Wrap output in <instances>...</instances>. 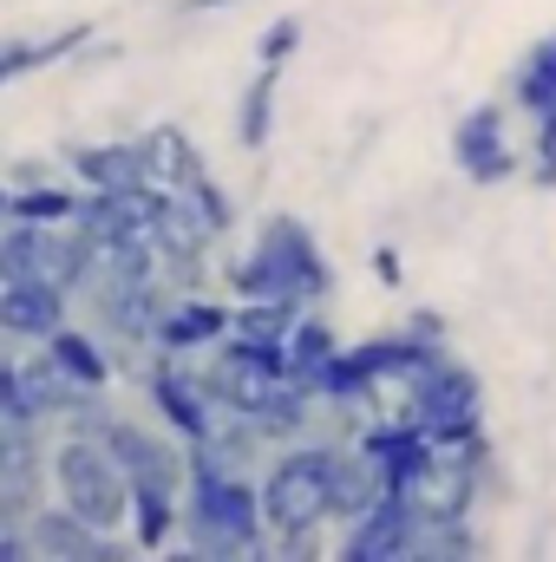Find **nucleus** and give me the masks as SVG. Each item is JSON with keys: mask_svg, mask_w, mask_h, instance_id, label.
Listing matches in <instances>:
<instances>
[{"mask_svg": "<svg viewBox=\"0 0 556 562\" xmlns=\"http://www.w3.org/2000/svg\"><path fill=\"white\" fill-rule=\"evenodd\" d=\"M73 288H59V281L33 276V281H0V334L13 340V347H40V340H53L66 321H73Z\"/></svg>", "mask_w": 556, "mask_h": 562, "instance_id": "11", "label": "nucleus"}, {"mask_svg": "<svg viewBox=\"0 0 556 562\" xmlns=\"http://www.w3.org/2000/svg\"><path fill=\"white\" fill-rule=\"evenodd\" d=\"M511 105H518V112L556 105V33H544V40L518 59V72H511Z\"/></svg>", "mask_w": 556, "mask_h": 562, "instance_id": "22", "label": "nucleus"}, {"mask_svg": "<svg viewBox=\"0 0 556 562\" xmlns=\"http://www.w3.org/2000/svg\"><path fill=\"white\" fill-rule=\"evenodd\" d=\"M92 33H99V26H92V20H79V26L40 33V40H7V46H0V86H13V79H26V72H46V66L73 59Z\"/></svg>", "mask_w": 556, "mask_h": 562, "instance_id": "19", "label": "nucleus"}, {"mask_svg": "<svg viewBox=\"0 0 556 562\" xmlns=\"http://www.w3.org/2000/svg\"><path fill=\"white\" fill-rule=\"evenodd\" d=\"M276 112H281V66H256L243 86H236V144L243 150H263L276 138Z\"/></svg>", "mask_w": 556, "mask_h": 562, "instance_id": "17", "label": "nucleus"}, {"mask_svg": "<svg viewBox=\"0 0 556 562\" xmlns=\"http://www.w3.org/2000/svg\"><path fill=\"white\" fill-rule=\"evenodd\" d=\"M33 504H40V497H26V491L0 484V562L26 557V517H33Z\"/></svg>", "mask_w": 556, "mask_h": 562, "instance_id": "24", "label": "nucleus"}, {"mask_svg": "<svg viewBox=\"0 0 556 562\" xmlns=\"http://www.w3.org/2000/svg\"><path fill=\"white\" fill-rule=\"evenodd\" d=\"M13 393H20V419L33 425H59L66 419V406L86 393L46 347H20L13 353Z\"/></svg>", "mask_w": 556, "mask_h": 562, "instance_id": "14", "label": "nucleus"}, {"mask_svg": "<svg viewBox=\"0 0 556 562\" xmlns=\"http://www.w3.org/2000/svg\"><path fill=\"white\" fill-rule=\"evenodd\" d=\"M46 491L59 504H73L105 537H125L132 530V477H125V464L112 458L105 438L59 431L53 438V458H46Z\"/></svg>", "mask_w": 556, "mask_h": 562, "instance_id": "4", "label": "nucleus"}, {"mask_svg": "<svg viewBox=\"0 0 556 562\" xmlns=\"http://www.w3.org/2000/svg\"><path fill=\"white\" fill-rule=\"evenodd\" d=\"M334 353H341V334H334V321H327L321 307H301V314H294V327H288V340H281V360H288V373L314 386V373H321Z\"/></svg>", "mask_w": 556, "mask_h": 562, "instance_id": "20", "label": "nucleus"}, {"mask_svg": "<svg viewBox=\"0 0 556 562\" xmlns=\"http://www.w3.org/2000/svg\"><path fill=\"white\" fill-rule=\"evenodd\" d=\"M230 314H236L230 294H210V288L170 294V307H164V321H157V353H177V360L210 353V347L230 334Z\"/></svg>", "mask_w": 556, "mask_h": 562, "instance_id": "13", "label": "nucleus"}, {"mask_svg": "<svg viewBox=\"0 0 556 562\" xmlns=\"http://www.w3.org/2000/svg\"><path fill=\"white\" fill-rule=\"evenodd\" d=\"M294 53H301V20H294V13H281V20H269V26H263V40H256V59L288 66Z\"/></svg>", "mask_w": 556, "mask_h": 562, "instance_id": "27", "label": "nucleus"}, {"mask_svg": "<svg viewBox=\"0 0 556 562\" xmlns=\"http://www.w3.org/2000/svg\"><path fill=\"white\" fill-rule=\"evenodd\" d=\"M144 164H151V183H164V190H190L210 164H203V150H197V138L184 132V125H151L144 132Z\"/></svg>", "mask_w": 556, "mask_h": 562, "instance_id": "18", "label": "nucleus"}, {"mask_svg": "<svg viewBox=\"0 0 556 562\" xmlns=\"http://www.w3.org/2000/svg\"><path fill=\"white\" fill-rule=\"evenodd\" d=\"M13 353H20V347H13V340H7V334H0V367H7V360H13Z\"/></svg>", "mask_w": 556, "mask_h": 562, "instance_id": "31", "label": "nucleus"}, {"mask_svg": "<svg viewBox=\"0 0 556 562\" xmlns=\"http://www.w3.org/2000/svg\"><path fill=\"white\" fill-rule=\"evenodd\" d=\"M53 256V223H0V281H33L46 276Z\"/></svg>", "mask_w": 556, "mask_h": 562, "instance_id": "21", "label": "nucleus"}, {"mask_svg": "<svg viewBox=\"0 0 556 562\" xmlns=\"http://www.w3.org/2000/svg\"><path fill=\"white\" fill-rule=\"evenodd\" d=\"M138 550L132 537H105V530H92L73 504H59V497H40L33 504V517H26V557L40 562H125Z\"/></svg>", "mask_w": 556, "mask_h": 562, "instance_id": "7", "label": "nucleus"}, {"mask_svg": "<svg viewBox=\"0 0 556 562\" xmlns=\"http://www.w3.org/2000/svg\"><path fill=\"white\" fill-rule=\"evenodd\" d=\"M66 170L79 177V190H105V196H151V164H144L138 138H92V144H66L59 150Z\"/></svg>", "mask_w": 556, "mask_h": 562, "instance_id": "12", "label": "nucleus"}, {"mask_svg": "<svg viewBox=\"0 0 556 562\" xmlns=\"http://www.w3.org/2000/svg\"><path fill=\"white\" fill-rule=\"evenodd\" d=\"M223 294L230 301H301V307H314L334 294V262L321 256L314 229L281 210V216H263V229L243 256L223 262Z\"/></svg>", "mask_w": 556, "mask_h": 562, "instance_id": "2", "label": "nucleus"}, {"mask_svg": "<svg viewBox=\"0 0 556 562\" xmlns=\"http://www.w3.org/2000/svg\"><path fill=\"white\" fill-rule=\"evenodd\" d=\"M0 223H13V183L0 177Z\"/></svg>", "mask_w": 556, "mask_h": 562, "instance_id": "30", "label": "nucleus"}, {"mask_svg": "<svg viewBox=\"0 0 556 562\" xmlns=\"http://www.w3.org/2000/svg\"><path fill=\"white\" fill-rule=\"evenodd\" d=\"M223 7H236V0H177V13H223Z\"/></svg>", "mask_w": 556, "mask_h": 562, "instance_id": "29", "label": "nucleus"}, {"mask_svg": "<svg viewBox=\"0 0 556 562\" xmlns=\"http://www.w3.org/2000/svg\"><path fill=\"white\" fill-rule=\"evenodd\" d=\"M531 177L544 190H556V105L531 112Z\"/></svg>", "mask_w": 556, "mask_h": 562, "instance_id": "25", "label": "nucleus"}, {"mask_svg": "<svg viewBox=\"0 0 556 562\" xmlns=\"http://www.w3.org/2000/svg\"><path fill=\"white\" fill-rule=\"evenodd\" d=\"M419 530H425V517H419L407 497H387V504H374L367 517H354V524H341V537H334V557L347 562H393V557H419Z\"/></svg>", "mask_w": 556, "mask_h": 562, "instance_id": "10", "label": "nucleus"}, {"mask_svg": "<svg viewBox=\"0 0 556 562\" xmlns=\"http://www.w3.org/2000/svg\"><path fill=\"white\" fill-rule=\"evenodd\" d=\"M374 276L387 281V288H400V281H407V262H400V249H393V243H380V249H374Z\"/></svg>", "mask_w": 556, "mask_h": 562, "instance_id": "28", "label": "nucleus"}, {"mask_svg": "<svg viewBox=\"0 0 556 562\" xmlns=\"http://www.w3.org/2000/svg\"><path fill=\"white\" fill-rule=\"evenodd\" d=\"M334 451L341 438H294L263 464V524L276 557H321L334 530Z\"/></svg>", "mask_w": 556, "mask_h": 562, "instance_id": "1", "label": "nucleus"}, {"mask_svg": "<svg viewBox=\"0 0 556 562\" xmlns=\"http://www.w3.org/2000/svg\"><path fill=\"white\" fill-rule=\"evenodd\" d=\"M452 164H458V177H465V183H478V190H498L504 177H518L511 112H504L498 99H485V105L458 112V125H452Z\"/></svg>", "mask_w": 556, "mask_h": 562, "instance_id": "8", "label": "nucleus"}, {"mask_svg": "<svg viewBox=\"0 0 556 562\" xmlns=\"http://www.w3.org/2000/svg\"><path fill=\"white\" fill-rule=\"evenodd\" d=\"M400 413H407L432 445H471V438H485V380H478L465 360L438 353L413 386L400 393Z\"/></svg>", "mask_w": 556, "mask_h": 562, "instance_id": "5", "label": "nucleus"}, {"mask_svg": "<svg viewBox=\"0 0 556 562\" xmlns=\"http://www.w3.org/2000/svg\"><path fill=\"white\" fill-rule=\"evenodd\" d=\"M144 393H151L157 419L170 425L177 438H203V431L216 425V406H210V393H203V380H197V360L151 353V367H144Z\"/></svg>", "mask_w": 556, "mask_h": 562, "instance_id": "9", "label": "nucleus"}, {"mask_svg": "<svg viewBox=\"0 0 556 562\" xmlns=\"http://www.w3.org/2000/svg\"><path fill=\"white\" fill-rule=\"evenodd\" d=\"M294 314H301V301H236L230 334L236 340H256V347H281L288 327H294Z\"/></svg>", "mask_w": 556, "mask_h": 562, "instance_id": "23", "label": "nucleus"}, {"mask_svg": "<svg viewBox=\"0 0 556 562\" xmlns=\"http://www.w3.org/2000/svg\"><path fill=\"white\" fill-rule=\"evenodd\" d=\"M184 196H190V203L203 210V223H210L216 236H230V229H236V203H230V190H223V183H216L210 170H203V177H197V183H190Z\"/></svg>", "mask_w": 556, "mask_h": 562, "instance_id": "26", "label": "nucleus"}, {"mask_svg": "<svg viewBox=\"0 0 556 562\" xmlns=\"http://www.w3.org/2000/svg\"><path fill=\"white\" fill-rule=\"evenodd\" d=\"M46 458H53L46 425L20 419V413H0V484L40 497V484H46Z\"/></svg>", "mask_w": 556, "mask_h": 562, "instance_id": "15", "label": "nucleus"}, {"mask_svg": "<svg viewBox=\"0 0 556 562\" xmlns=\"http://www.w3.org/2000/svg\"><path fill=\"white\" fill-rule=\"evenodd\" d=\"M190 458V451H184ZM177 543L190 557H263L269 550V524H263V491L256 477H236V471H216L203 458H190V477H184V530Z\"/></svg>", "mask_w": 556, "mask_h": 562, "instance_id": "3", "label": "nucleus"}, {"mask_svg": "<svg viewBox=\"0 0 556 562\" xmlns=\"http://www.w3.org/2000/svg\"><path fill=\"white\" fill-rule=\"evenodd\" d=\"M79 386H92V393H112V380H119V360L105 353V334L92 327V321H66L53 340H40Z\"/></svg>", "mask_w": 556, "mask_h": 562, "instance_id": "16", "label": "nucleus"}, {"mask_svg": "<svg viewBox=\"0 0 556 562\" xmlns=\"http://www.w3.org/2000/svg\"><path fill=\"white\" fill-rule=\"evenodd\" d=\"M105 445H112V458L125 464L132 491H170V497H184L190 458H184V438H177L170 425H144V419H132V413H119V419L105 425Z\"/></svg>", "mask_w": 556, "mask_h": 562, "instance_id": "6", "label": "nucleus"}]
</instances>
